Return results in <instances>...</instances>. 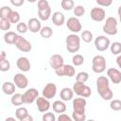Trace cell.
<instances>
[{
	"mask_svg": "<svg viewBox=\"0 0 121 121\" xmlns=\"http://www.w3.org/2000/svg\"><path fill=\"white\" fill-rule=\"evenodd\" d=\"M80 37L77 34H69L65 39L66 49L70 53H77L80 48Z\"/></svg>",
	"mask_w": 121,
	"mask_h": 121,
	"instance_id": "cell-2",
	"label": "cell"
},
{
	"mask_svg": "<svg viewBox=\"0 0 121 121\" xmlns=\"http://www.w3.org/2000/svg\"><path fill=\"white\" fill-rule=\"evenodd\" d=\"M5 121H16V119L14 117H8V118H6Z\"/></svg>",
	"mask_w": 121,
	"mask_h": 121,
	"instance_id": "cell-51",
	"label": "cell"
},
{
	"mask_svg": "<svg viewBox=\"0 0 121 121\" xmlns=\"http://www.w3.org/2000/svg\"><path fill=\"white\" fill-rule=\"evenodd\" d=\"M42 120L43 121H56V116L53 112H46L43 114L42 116Z\"/></svg>",
	"mask_w": 121,
	"mask_h": 121,
	"instance_id": "cell-40",
	"label": "cell"
},
{
	"mask_svg": "<svg viewBox=\"0 0 121 121\" xmlns=\"http://www.w3.org/2000/svg\"><path fill=\"white\" fill-rule=\"evenodd\" d=\"M13 83L19 89H26L28 85V79L23 73H17L13 77Z\"/></svg>",
	"mask_w": 121,
	"mask_h": 121,
	"instance_id": "cell-12",
	"label": "cell"
},
{
	"mask_svg": "<svg viewBox=\"0 0 121 121\" xmlns=\"http://www.w3.org/2000/svg\"><path fill=\"white\" fill-rule=\"evenodd\" d=\"M51 18H52V23L55 26H62L65 23V16L60 11H55V12H53Z\"/></svg>",
	"mask_w": 121,
	"mask_h": 121,
	"instance_id": "cell-20",
	"label": "cell"
},
{
	"mask_svg": "<svg viewBox=\"0 0 121 121\" xmlns=\"http://www.w3.org/2000/svg\"><path fill=\"white\" fill-rule=\"evenodd\" d=\"M73 10H74V15H76L75 17H81V16H83L84 13H85V9H84V7L81 6V5L76 6Z\"/></svg>",
	"mask_w": 121,
	"mask_h": 121,
	"instance_id": "cell-37",
	"label": "cell"
},
{
	"mask_svg": "<svg viewBox=\"0 0 121 121\" xmlns=\"http://www.w3.org/2000/svg\"><path fill=\"white\" fill-rule=\"evenodd\" d=\"M112 3V0H96V4L101 7H109Z\"/></svg>",
	"mask_w": 121,
	"mask_h": 121,
	"instance_id": "cell-44",
	"label": "cell"
},
{
	"mask_svg": "<svg viewBox=\"0 0 121 121\" xmlns=\"http://www.w3.org/2000/svg\"><path fill=\"white\" fill-rule=\"evenodd\" d=\"M66 26L74 34L79 32L82 29L81 23H80V21L77 17H70V18H68V20L66 21Z\"/></svg>",
	"mask_w": 121,
	"mask_h": 121,
	"instance_id": "cell-10",
	"label": "cell"
},
{
	"mask_svg": "<svg viewBox=\"0 0 121 121\" xmlns=\"http://www.w3.org/2000/svg\"><path fill=\"white\" fill-rule=\"evenodd\" d=\"M55 73L57 76L59 77H69L72 78L75 76L76 74V70L74 68L73 65L70 64H64L63 66H61L60 68L55 70Z\"/></svg>",
	"mask_w": 121,
	"mask_h": 121,
	"instance_id": "cell-9",
	"label": "cell"
},
{
	"mask_svg": "<svg viewBox=\"0 0 121 121\" xmlns=\"http://www.w3.org/2000/svg\"><path fill=\"white\" fill-rule=\"evenodd\" d=\"M104 33H106L107 35H116L117 34V20L116 18L110 16L106 19V22L103 25L102 27Z\"/></svg>",
	"mask_w": 121,
	"mask_h": 121,
	"instance_id": "cell-5",
	"label": "cell"
},
{
	"mask_svg": "<svg viewBox=\"0 0 121 121\" xmlns=\"http://www.w3.org/2000/svg\"><path fill=\"white\" fill-rule=\"evenodd\" d=\"M6 52L5 51H2L1 52V56H0V61H2V60H7L6 59Z\"/></svg>",
	"mask_w": 121,
	"mask_h": 121,
	"instance_id": "cell-49",
	"label": "cell"
},
{
	"mask_svg": "<svg viewBox=\"0 0 121 121\" xmlns=\"http://www.w3.org/2000/svg\"><path fill=\"white\" fill-rule=\"evenodd\" d=\"M57 121H74L72 117H70L69 115L65 114V113H60L58 118H57Z\"/></svg>",
	"mask_w": 121,
	"mask_h": 121,
	"instance_id": "cell-43",
	"label": "cell"
},
{
	"mask_svg": "<svg viewBox=\"0 0 121 121\" xmlns=\"http://www.w3.org/2000/svg\"><path fill=\"white\" fill-rule=\"evenodd\" d=\"M91 19L95 22H102L106 17V11L102 8H93L90 12Z\"/></svg>",
	"mask_w": 121,
	"mask_h": 121,
	"instance_id": "cell-14",
	"label": "cell"
},
{
	"mask_svg": "<svg viewBox=\"0 0 121 121\" xmlns=\"http://www.w3.org/2000/svg\"><path fill=\"white\" fill-rule=\"evenodd\" d=\"M116 63H117L118 67L121 68V54L117 56V58H116Z\"/></svg>",
	"mask_w": 121,
	"mask_h": 121,
	"instance_id": "cell-48",
	"label": "cell"
},
{
	"mask_svg": "<svg viewBox=\"0 0 121 121\" xmlns=\"http://www.w3.org/2000/svg\"><path fill=\"white\" fill-rule=\"evenodd\" d=\"M2 91L5 95H10L15 94V84L9 81H6L2 84Z\"/></svg>",
	"mask_w": 121,
	"mask_h": 121,
	"instance_id": "cell-23",
	"label": "cell"
},
{
	"mask_svg": "<svg viewBox=\"0 0 121 121\" xmlns=\"http://www.w3.org/2000/svg\"><path fill=\"white\" fill-rule=\"evenodd\" d=\"M110 45H111L110 39L107 38L106 36L100 35V36H97L95 40V46L96 50H98L100 52L106 51L110 47Z\"/></svg>",
	"mask_w": 121,
	"mask_h": 121,
	"instance_id": "cell-7",
	"label": "cell"
},
{
	"mask_svg": "<svg viewBox=\"0 0 121 121\" xmlns=\"http://www.w3.org/2000/svg\"><path fill=\"white\" fill-rule=\"evenodd\" d=\"M38 16L39 19L42 21H47L51 15V8L50 6L47 8H42V9H38Z\"/></svg>",
	"mask_w": 121,
	"mask_h": 121,
	"instance_id": "cell-22",
	"label": "cell"
},
{
	"mask_svg": "<svg viewBox=\"0 0 121 121\" xmlns=\"http://www.w3.org/2000/svg\"><path fill=\"white\" fill-rule=\"evenodd\" d=\"M36 105L38 108V111L40 112H46L50 109L51 105L48 99L44 98L43 96H39L36 100Z\"/></svg>",
	"mask_w": 121,
	"mask_h": 121,
	"instance_id": "cell-17",
	"label": "cell"
},
{
	"mask_svg": "<svg viewBox=\"0 0 121 121\" xmlns=\"http://www.w3.org/2000/svg\"><path fill=\"white\" fill-rule=\"evenodd\" d=\"M92 70L101 74L106 70V59L102 55H95L92 60Z\"/></svg>",
	"mask_w": 121,
	"mask_h": 121,
	"instance_id": "cell-4",
	"label": "cell"
},
{
	"mask_svg": "<svg viewBox=\"0 0 121 121\" xmlns=\"http://www.w3.org/2000/svg\"><path fill=\"white\" fill-rule=\"evenodd\" d=\"M74 96V91L73 89H70L68 87H64L61 89L60 93V97L62 101H69Z\"/></svg>",
	"mask_w": 121,
	"mask_h": 121,
	"instance_id": "cell-21",
	"label": "cell"
},
{
	"mask_svg": "<svg viewBox=\"0 0 121 121\" xmlns=\"http://www.w3.org/2000/svg\"><path fill=\"white\" fill-rule=\"evenodd\" d=\"M9 21L11 24H18V23H20V14H19V12L15 11V10H12V12L10 13V15L9 17Z\"/></svg>",
	"mask_w": 121,
	"mask_h": 121,
	"instance_id": "cell-35",
	"label": "cell"
},
{
	"mask_svg": "<svg viewBox=\"0 0 121 121\" xmlns=\"http://www.w3.org/2000/svg\"><path fill=\"white\" fill-rule=\"evenodd\" d=\"M10 102L12 105L14 106H21L24 104V101H23V95L22 94H14L12 95L11 98H10Z\"/></svg>",
	"mask_w": 121,
	"mask_h": 121,
	"instance_id": "cell-26",
	"label": "cell"
},
{
	"mask_svg": "<svg viewBox=\"0 0 121 121\" xmlns=\"http://www.w3.org/2000/svg\"><path fill=\"white\" fill-rule=\"evenodd\" d=\"M49 64H50V66L54 70H57V69L60 68L61 66L64 65L63 57L60 56V54H54V55H52L50 57V59H49Z\"/></svg>",
	"mask_w": 121,
	"mask_h": 121,
	"instance_id": "cell-15",
	"label": "cell"
},
{
	"mask_svg": "<svg viewBox=\"0 0 121 121\" xmlns=\"http://www.w3.org/2000/svg\"><path fill=\"white\" fill-rule=\"evenodd\" d=\"M110 108H111L112 111H115V112L121 111V100H119V99L111 100Z\"/></svg>",
	"mask_w": 121,
	"mask_h": 121,
	"instance_id": "cell-36",
	"label": "cell"
},
{
	"mask_svg": "<svg viewBox=\"0 0 121 121\" xmlns=\"http://www.w3.org/2000/svg\"><path fill=\"white\" fill-rule=\"evenodd\" d=\"M72 118L74 121H86V114L85 113H78L73 112Z\"/></svg>",
	"mask_w": 121,
	"mask_h": 121,
	"instance_id": "cell-41",
	"label": "cell"
},
{
	"mask_svg": "<svg viewBox=\"0 0 121 121\" xmlns=\"http://www.w3.org/2000/svg\"><path fill=\"white\" fill-rule=\"evenodd\" d=\"M52 108H53V111L55 112L60 114L66 111V104L62 100H56L55 102H53Z\"/></svg>",
	"mask_w": 121,
	"mask_h": 121,
	"instance_id": "cell-24",
	"label": "cell"
},
{
	"mask_svg": "<svg viewBox=\"0 0 121 121\" xmlns=\"http://www.w3.org/2000/svg\"><path fill=\"white\" fill-rule=\"evenodd\" d=\"M17 68L22 72H28L30 70V61L26 57H20L16 60Z\"/></svg>",
	"mask_w": 121,
	"mask_h": 121,
	"instance_id": "cell-18",
	"label": "cell"
},
{
	"mask_svg": "<svg viewBox=\"0 0 121 121\" xmlns=\"http://www.w3.org/2000/svg\"><path fill=\"white\" fill-rule=\"evenodd\" d=\"M12 12V9L8 7V6H4L0 9V18L1 19H8L9 20V17L10 15V13Z\"/></svg>",
	"mask_w": 121,
	"mask_h": 121,
	"instance_id": "cell-28",
	"label": "cell"
},
{
	"mask_svg": "<svg viewBox=\"0 0 121 121\" xmlns=\"http://www.w3.org/2000/svg\"><path fill=\"white\" fill-rule=\"evenodd\" d=\"M10 3H11V5H13V6L20 7V6H22V5L25 3V1H24V0H10Z\"/></svg>",
	"mask_w": 121,
	"mask_h": 121,
	"instance_id": "cell-46",
	"label": "cell"
},
{
	"mask_svg": "<svg viewBox=\"0 0 121 121\" xmlns=\"http://www.w3.org/2000/svg\"><path fill=\"white\" fill-rule=\"evenodd\" d=\"M20 121H33V117L28 113L26 116H25L23 119H21Z\"/></svg>",
	"mask_w": 121,
	"mask_h": 121,
	"instance_id": "cell-47",
	"label": "cell"
},
{
	"mask_svg": "<svg viewBox=\"0 0 121 121\" xmlns=\"http://www.w3.org/2000/svg\"><path fill=\"white\" fill-rule=\"evenodd\" d=\"M40 35H41L43 38H44V39H48V38H50V37L53 35V30H52V28H51L50 26H43L42 29H41V31H40Z\"/></svg>",
	"mask_w": 121,
	"mask_h": 121,
	"instance_id": "cell-27",
	"label": "cell"
},
{
	"mask_svg": "<svg viewBox=\"0 0 121 121\" xmlns=\"http://www.w3.org/2000/svg\"><path fill=\"white\" fill-rule=\"evenodd\" d=\"M107 76L113 84L121 83V72L116 68H110L107 70Z\"/></svg>",
	"mask_w": 121,
	"mask_h": 121,
	"instance_id": "cell-16",
	"label": "cell"
},
{
	"mask_svg": "<svg viewBox=\"0 0 121 121\" xmlns=\"http://www.w3.org/2000/svg\"><path fill=\"white\" fill-rule=\"evenodd\" d=\"M11 23L8 19H0V28L3 31H7L10 28Z\"/></svg>",
	"mask_w": 121,
	"mask_h": 121,
	"instance_id": "cell-38",
	"label": "cell"
},
{
	"mask_svg": "<svg viewBox=\"0 0 121 121\" xmlns=\"http://www.w3.org/2000/svg\"><path fill=\"white\" fill-rule=\"evenodd\" d=\"M9 68H10V63L8 60L0 61V70L2 72H7V71L9 70Z\"/></svg>",
	"mask_w": 121,
	"mask_h": 121,
	"instance_id": "cell-42",
	"label": "cell"
},
{
	"mask_svg": "<svg viewBox=\"0 0 121 121\" xmlns=\"http://www.w3.org/2000/svg\"><path fill=\"white\" fill-rule=\"evenodd\" d=\"M72 62L75 66H80L84 62V57L80 54H76L72 58Z\"/></svg>",
	"mask_w": 121,
	"mask_h": 121,
	"instance_id": "cell-32",
	"label": "cell"
},
{
	"mask_svg": "<svg viewBox=\"0 0 121 121\" xmlns=\"http://www.w3.org/2000/svg\"><path fill=\"white\" fill-rule=\"evenodd\" d=\"M14 45L15 47L22 51V52H25V53H27V52H30L31 49H32V44L30 42H28L26 38H24L23 36H20L18 35L15 43H14Z\"/></svg>",
	"mask_w": 121,
	"mask_h": 121,
	"instance_id": "cell-6",
	"label": "cell"
},
{
	"mask_svg": "<svg viewBox=\"0 0 121 121\" xmlns=\"http://www.w3.org/2000/svg\"><path fill=\"white\" fill-rule=\"evenodd\" d=\"M42 94H43V96L44 98L48 99V100L53 98L57 94V86H56V84L55 83H47L43 87Z\"/></svg>",
	"mask_w": 121,
	"mask_h": 121,
	"instance_id": "cell-13",
	"label": "cell"
},
{
	"mask_svg": "<svg viewBox=\"0 0 121 121\" xmlns=\"http://www.w3.org/2000/svg\"><path fill=\"white\" fill-rule=\"evenodd\" d=\"M28 114V112H27V109L25 108V107H19L16 111H15V116L16 118L20 121L21 119H23L25 116H26Z\"/></svg>",
	"mask_w": 121,
	"mask_h": 121,
	"instance_id": "cell-29",
	"label": "cell"
},
{
	"mask_svg": "<svg viewBox=\"0 0 121 121\" xmlns=\"http://www.w3.org/2000/svg\"><path fill=\"white\" fill-rule=\"evenodd\" d=\"M16 29L19 33H26L27 30H28V26H27V24L24 23V22H20L17 24L16 26Z\"/></svg>",
	"mask_w": 121,
	"mask_h": 121,
	"instance_id": "cell-39",
	"label": "cell"
},
{
	"mask_svg": "<svg viewBox=\"0 0 121 121\" xmlns=\"http://www.w3.org/2000/svg\"><path fill=\"white\" fill-rule=\"evenodd\" d=\"M87 101L84 97H77L73 100V112L78 113H85V107Z\"/></svg>",
	"mask_w": 121,
	"mask_h": 121,
	"instance_id": "cell-11",
	"label": "cell"
},
{
	"mask_svg": "<svg viewBox=\"0 0 121 121\" xmlns=\"http://www.w3.org/2000/svg\"><path fill=\"white\" fill-rule=\"evenodd\" d=\"M87 121H95V120H94V119H89V120H87Z\"/></svg>",
	"mask_w": 121,
	"mask_h": 121,
	"instance_id": "cell-52",
	"label": "cell"
},
{
	"mask_svg": "<svg viewBox=\"0 0 121 121\" xmlns=\"http://www.w3.org/2000/svg\"><path fill=\"white\" fill-rule=\"evenodd\" d=\"M117 13H118V15H119V20H120V23H121V5L119 6V8H118V9H117Z\"/></svg>",
	"mask_w": 121,
	"mask_h": 121,
	"instance_id": "cell-50",
	"label": "cell"
},
{
	"mask_svg": "<svg viewBox=\"0 0 121 121\" xmlns=\"http://www.w3.org/2000/svg\"><path fill=\"white\" fill-rule=\"evenodd\" d=\"M96 89L101 98H103L104 100H112L113 93L110 88V82L108 78L104 76L98 77L96 79Z\"/></svg>",
	"mask_w": 121,
	"mask_h": 121,
	"instance_id": "cell-1",
	"label": "cell"
},
{
	"mask_svg": "<svg viewBox=\"0 0 121 121\" xmlns=\"http://www.w3.org/2000/svg\"><path fill=\"white\" fill-rule=\"evenodd\" d=\"M80 39L85 43H91L93 40V33L90 30H83L81 33Z\"/></svg>",
	"mask_w": 121,
	"mask_h": 121,
	"instance_id": "cell-33",
	"label": "cell"
},
{
	"mask_svg": "<svg viewBox=\"0 0 121 121\" xmlns=\"http://www.w3.org/2000/svg\"><path fill=\"white\" fill-rule=\"evenodd\" d=\"M73 91L76 95H78L80 97H84V98H87L92 95L91 88L83 82L76 81L73 84Z\"/></svg>",
	"mask_w": 121,
	"mask_h": 121,
	"instance_id": "cell-3",
	"label": "cell"
},
{
	"mask_svg": "<svg viewBox=\"0 0 121 121\" xmlns=\"http://www.w3.org/2000/svg\"><path fill=\"white\" fill-rule=\"evenodd\" d=\"M27 26H28V30L32 33L40 32L41 29H42L41 21L37 18H30L27 21Z\"/></svg>",
	"mask_w": 121,
	"mask_h": 121,
	"instance_id": "cell-19",
	"label": "cell"
},
{
	"mask_svg": "<svg viewBox=\"0 0 121 121\" xmlns=\"http://www.w3.org/2000/svg\"><path fill=\"white\" fill-rule=\"evenodd\" d=\"M110 49L112 54L113 55H120L121 54V43L119 42H113L111 45H110Z\"/></svg>",
	"mask_w": 121,
	"mask_h": 121,
	"instance_id": "cell-30",
	"label": "cell"
},
{
	"mask_svg": "<svg viewBox=\"0 0 121 121\" xmlns=\"http://www.w3.org/2000/svg\"><path fill=\"white\" fill-rule=\"evenodd\" d=\"M39 97V92L35 88H30L27 89L24 94H23V101L24 104H31L34 101L37 100Z\"/></svg>",
	"mask_w": 121,
	"mask_h": 121,
	"instance_id": "cell-8",
	"label": "cell"
},
{
	"mask_svg": "<svg viewBox=\"0 0 121 121\" xmlns=\"http://www.w3.org/2000/svg\"><path fill=\"white\" fill-rule=\"evenodd\" d=\"M49 7V2L46 0H40L38 1V9H42V8H47Z\"/></svg>",
	"mask_w": 121,
	"mask_h": 121,
	"instance_id": "cell-45",
	"label": "cell"
},
{
	"mask_svg": "<svg viewBox=\"0 0 121 121\" xmlns=\"http://www.w3.org/2000/svg\"><path fill=\"white\" fill-rule=\"evenodd\" d=\"M89 78V74L87 72H84V71H81L79 73L77 74L76 76V81H78V82H83L85 83Z\"/></svg>",
	"mask_w": 121,
	"mask_h": 121,
	"instance_id": "cell-34",
	"label": "cell"
},
{
	"mask_svg": "<svg viewBox=\"0 0 121 121\" xmlns=\"http://www.w3.org/2000/svg\"><path fill=\"white\" fill-rule=\"evenodd\" d=\"M60 6L64 10H71L75 8V2L73 0H62L60 2Z\"/></svg>",
	"mask_w": 121,
	"mask_h": 121,
	"instance_id": "cell-31",
	"label": "cell"
},
{
	"mask_svg": "<svg viewBox=\"0 0 121 121\" xmlns=\"http://www.w3.org/2000/svg\"><path fill=\"white\" fill-rule=\"evenodd\" d=\"M18 35L14 32V31H7L4 34V41L6 43L9 44H14L16 39H17Z\"/></svg>",
	"mask_w": 121,
	"mask_h": 121,
	"instance_id": "cell-25",
	"label": "cell"
}]
</instances>
